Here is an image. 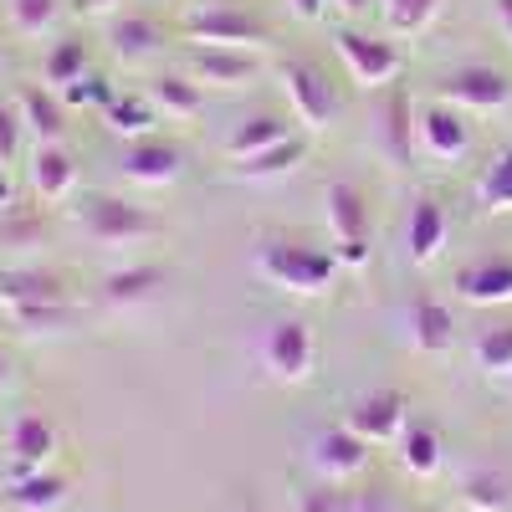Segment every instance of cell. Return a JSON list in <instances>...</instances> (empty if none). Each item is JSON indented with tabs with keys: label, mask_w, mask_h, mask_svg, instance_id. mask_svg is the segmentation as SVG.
Masks as SVG:
<instances>
[{
	"label": "cell",
	"mask_w": 512,
	"mask_h": 512,
	"mask_svg": "<svg viewBox=\"0 0 512 512\" xmlns=\"http://www.w3.org/2000/svg\"><path fill=\"white\" fill-rule=\"evenodd\" d=\"M0 313L21 328H31V333L62 328L72 318L67 287L52 272H0Z\"/></svg>",
	"instance_id": "obj_1"
},
{
	"label": "cell",
	"mask_w": 512,
	"mask_h": 512,
	"mask_svg": "<svg viewBox=\"0 0 512 512\" xmlns=\"http://www.w3.org/2000/svg\"><path fill=\"white\" fill-rule=\"evenodd\" d=\"M323 216H328V231H333V256L344 272H364L374 262V246H369V205H364V190L349 185V180H333L323 190Z\"/></svg>",
	"instance_id": "obj_2"
},
{
	"label": "cell",
	"mask_w": 512,
	"mask_h": 512,
	"mask_svg": "<svg viewBox=\"0 0 512 512\" xmlns=\"http://www.w3.org/2000/svg\"><path fill=\"white\" fill-rule=\"evenodd\" d=\"M333 272H344V267H338V256H333V251H318V246L272 241V246L262 251V277H267V282H277L282 292L318 297V292H328Z\"/></svg>",
	"instance_id": "obj_3"
},
{
	"label": "cell",
	"mask_w": 512,
	"mask_h": 512,
	"mask_svg": "<svg viewBox=\"0 0 512 512\" xmlns=\"http://www.w3.org/2000/svg\"><path fill=\"white\" fill-rule=\"evenodd\" d=\"M77 221L98 246H134V241H149L159 231V221L144 205L118 200V195H88L77 205Z\"/></svg>",
	"instance_id": "obj_4"
},
{
	"label": "cell",
	"mask_w": 512,
	"mask_h": 512,
	"mask_svg": "<svg viewBox=\"0 0 512 512\" xmlns=\"http://www.w3.org/2000/svg\"><path fill=\"white\" fill-rule=\"evenodd\" d=\"M333 52L338 62L349 67V77L359 82V88H390V82L400 77V47L384 36H369L359 26H338L333 31Z\"/></svg>",
	"instance_id": "obj_5"
},
{
	"label": "cell",
	"mask_w": 512,
	"mask_h": 512,
	"mask_svg": "<svg viewBox=\"0 0 512 512\" xmlns=\"http://www.w3.org/2000/svg\"><path fill=\"white\" fill-rule=\"evenodd\" d=\"M282 93H287V108L297 113V123L303 128H328L338 118V93H333V82L313 67V62H282Z\"/></svg>",
	"instance_id": "obj_6"
},
{
	"label": "cell",
	"mask_w": 512,
	"mask_h": 512,
	"mask_svg": "<svg viewBox=\"0 0 512 512\" xmlns=\"http://www.w3.org/2000/svg\"><path fill=\"white\" fill-rule=\"evenodd\" d=\"M313 359H318L313 328H308L303 318H277V323L267 328V338H262V364H267L272 379L303 384V379L313 374Z\"/></svg>",
	"instance_id": "obj_7"
},
{
	"label": "cell",
	"mask_w": 512,
	"mask_h": 512,
	"mask_svg": "<svg viewBox=\"0 0 512 512\" xmlns=\"http://www.w3.org/2000/svg\"><path fill=\"white\" fill-rule=\"evenodd\" d=\"M185 31H190L195 47H231V52H251L267 41V26L241 6H200L185 21Z\"/></svg>",
	"instance_id": "obj_8"
},
{
	"label": "cell",
	"mask_w": 512,
	"mask_h": 512,
	"mask_svg": "<svg viewBox=\"0 0 512 512\" xmlns=\"http://www.w3.org/2000/svg\"><path fill=\"white\" fill-rule=\"evenodd\" d=\"M441 103H451L461 113H497L512 103V77L497 67H482V62L456 67L441 77Z\"/></svg>",
	"instance_id": "obj_9"
},
{
	"label": "cell",
	"mask_w": 512,
	"mask_h": 512,
	"mask_svg": "<svg viewBox=\"0 0 512 512\" xmlns=\"http://www.w3.org/2000/svg\"><path fill=\"white\" fill-rule=\"evenodd\" d=\"M415 144L431 159H466L472 154V128H466V113L451 103H431L415 113Z\"/></svg>",
	"instance_id": "obj_10"
},
{
	"label": "cell",
	"mask_w": 512,
	"mask_h": 512,
	"mask_svg": "<svg viewBox=\"0 0 512 512\" xmlns=\"http://www.w3.org/2000/svg\"><path fill=\"white\" fill-rule=\"evenodd\" d=\"M405 395L400 390H379V395H364L354 410H349V431L364 436L369 446H384V441H400L405 436Z\"/></svg>",
	"instance_id": "obj_11"
},
{
	"label": "cell",
	"mask_w": 512,
	"mask_h": 512,
	"mask_svg": "<svg viewBox=\"0 0 512 512\" xmlns=\"http://www.w3.org/2000/svg\"><path fill=\"white\" fill-rule=\"evenodd\" d=\"M456 297L472 308H502L512 303V256H482V262L456 272Z\"/></svg>",
	"instance_id": "obj_12"
},
{
	"label": "cell",
	"mask_w": 512,
	"mask_h": 512,
	"mask_svg": "<svg viewBox=\"0 0 512 512\" xmlns=\"http://www.w3.org/2000/svg\"><path fill=\"white\" fill-rule=\"evenodd\" d=\"M180 169H185V154L175 144H164V139H139V144H128V154H123V180H134L144 190L175 185Z\"/></svg>",
	"instance_id": "obj_13"
},
{
	"label": "cell",
	"mask_w": 512,
	"mask_h": 512,
	"mask_svg": "<svg viewBox=\"0 0 512 512\" xmlns=\"http://www.w3.org/2000/svg\"><path fill=\"white\" fill-rule=\"evenodd\" d=\"M190 77L216 82V88H251L256 82V57L251 52H231V47H195L190 52Z\"/></svg>",
	"instance_id": "obj_14"
},
{
	"label": "cell",
	"mask_w": 512,
	"mask_h": 512,
	"mask_svg": "<svg viewBox=\"0 0 512 512\" xmlns=\"http://www.w3.org/2000/svg\"><path fill=\"white\" fill-rule=\"evenodd\" d=\"M364 461H369V441L354 436L349 425H344V431H323L313 441V466L328 482H349L354 472H364Z\"/></svg>",
	"instance_id": "obj_15"
},
{
	"label": "cell",
	"mask_w": 512,
	"mask_h": 512,
	"mask_svg": "<svg viewBox=\"0 0 512 512\" xmlns=\"http://www.w3.org/2000/svg\"><path fill=\"white\" fill-rule=\"evenodd\" d=\"M57 456V425L47 415H16L11 425V461L21 472H47V461Z\"/></svg>",
	"instance_id": "obj_16"
},
{
	"label": "cell",
	"mask_w": 512,
	"mask_h": 512,
	"mask_svg": "<svg viewBox=\"0 0 512 512\" xmlns=\"http://www.w3.org/2000/svg\"><path fill=\"white\" fill-rule=\"evenodd\" d=\"M31 190L41 200H52V205L77 190V164H72V154L62 144H36V154H31Z\"/></svg>",
	"instance_id": "obj_17"
},
{
	"label": "cell",
	"mask_w": 512,
	"mask_h": 512,
	"mask_svg": "<svg viewBox=\"0 0 512 512\" xmlns=\"http://www.w3.org/2000/svg\"><path fill=\"white\" fill-rule=\"evenodd\" d=\"M446 236H451V221H446L441 200H415L410 221H405V246H410V256H415L420 267L436 262L441 246H446Z\"/></svg>",
	"instance_id": "obj_18"
},
{
	"label": "cell",
	"mask_w": 512,
	"mask_h": 512,
	"mask_svg": "<svg viewBox=\"0 0 512 512\" xmlns=\"http://www.w3.org/2000/svg\"><path fill=\"white\" fill-rule=\"evenodd\" d=\"M16 113L26 123V134L36 144H62V128H67V113H62V98L52 88H21L16 93Z\"/></svg>",
	"instance_id": "obj_19"
},
{
	"label": "cell",
	"mask_w": 512,
	"mask_h": 512,
	"mask_svg": "<svg viewBox=\"0 0 512 512\" xmlns=\"http://www.w3.org/2000/svg\"><path fill=\"white\" fill-rule=\"evenodd\" d=\"M410 333H415L420 354H446L456 344V318H451L446 303H436V297H420L410 308Z\"/></svg>",
	"instance_id": "obj_20"
},
{
	"label": "cell",
	"mask_w": 512,
	"mask_h": 512,
	"mask_svg": "<svg viewBox=\"0 0 512 512\" xmlns=\"http://www.w3.org/2000/svg\"><path fill=\"white\" fill-rule=\"evenodd\" d=\"M415 103H410V93H400V88H390V98H384V149H390V159L395 164H410L415 159Z\"/></svg>",
	"instance_id": "obj_21"
},
{
	"label": "cell",
	"mask_w": 512,
	"mask_h": 512,
	"mask_svg": "<svg viewBox=\"0 0 512 512\" xmlns=\"http://www.w3.org/2000/svg\"><path fill=\"white\" fill-rule=\"evenodd\" d=\"M149 103L164 113V118H175V123H190V118H200V108H205V88L195 77H154V88H149Z\"/></svg>",
	"instance_id": "obj_22"
},
{
	"label": "cell",
	"mask_w": 512,
	"mask_h": 512,
	"mask_svg": "<svg viewBox=\"0 0 512 512\" xmlns=\"http://www.w3.org/2000/svg\"><path fill=\"white\" fill-rule=\"evenodd\" d=\"M159 287H164V267H149V262L103 277V297H108L113 308H139V303H149Z\"/></svg>",
	"instance_id": "obj_23"
},
{
	"label": "cell",
	"mask_w": 512,
	"mask_h": 512,
	"mask_svg": "<svg viewBox=\"0 0 512 512\" xmlns=\"http://www.w3.org/2000/svg\"><path fill=\"white\" fill-rule=\"evenodd\" d=\"M282 139H287V123H282L277 113H251L246 123H236V134L226 139V154H231L236 164H246V159L267 154V149L282 144Z\"/></svg>",
	"instance_id": "obj_24"
},
{
	"label": "cell",
	"mask_w": 512,
	"mask_h": 512,
	"mask_svg": "<svg viewBox=\"0 0 512 512\" xmlns=\"http://www.w3.org/2000/svg\"><path fill=\"white\" fill-rule=\"evenodd\" d=\"M103 123H108V134L118 139H149V128L159 123V108L149 98H134V93H113V103L103 108Z\"/></svg>",
	"instance_id": "obj_25"
},
{
	"label": "cell",
	"mask_w": 512,
	"mask_h": 512,
	"mask_svg": "<svg viewBox=\"0 0 512 512\" xmlns=\"http://www.w3.org/2000/svg\"><path fill=\"white\" fill-rule=\"evenodd\" d=\"M108 41H113V52H118L123 62H149V57L164 47V31H159V21H149V16H123V21H113Z\"/></svg>",
	"instance_id": "obj_26"
},
{
	"label": "cell",
	"mask_w": 512,
	"mask_h": 512,
	"mask_svg": "<svg viewBox=\"0 0 512 512\" xmlns=\"http://www.w3.org/2000/svg\"><path fill=\"white\" fill-rule=\"evenodd\" d=\"M67 502V482L52 472H16L11 482V507L21 512H57Z\"/></svg>",
	"instance_id": "obj_27"
},
{
	"label": "cell",
	"mask_w": 512,
	"mask_h": 512,
	"mask_svg": "<svg viewBox=\"0 0 512 512\" xmlns=\"http://www.w3.org/2000/svg\"><path fill=\"white\" fill-rule=\"evenodd\" d=\"M400 461H405V472L410 477H436L441 472V436L431 431V425H405V436H400Z\"/></svg>",
	"instance_id": "obj_28"
},
{
	"label": "cell",
	"mask_w": 512,
	"mask_h": 512,
	"mask_svg": "<svg viewBox=\"0 0 512 512\" xmlns=\"http://www.w3.org/2000/svg\"><path fill=\"white\" fill-rule=\"evenodd\" d=\"M303 159H308V139H292V134H287L282 144H272L267 154H256V159H246V164H236V169H241L246 180H282L287 169H297Z\"/></svg>",
	"instance_id": "obj_29"
},
{
	"label": "cell",
	"mask_w": 512,
	"mask_h": 512,
	"mask_svg": "<svg viewBox=\"0 0 512 512\" xmlns=\"http://www.w3.org/2000/svg\"><path fill=\"white\" fill-rule=\"evenodd\" d=\"M47 88L52 93H62V88H72L77 77H88L93 72V62H88V47H82V41H57V47L47 52Z\"/></svg>",
	"instance_id": "obj_30"
},
{
	"label": "cell",
	"mask_w": 512,
	"mask_h": 512,
	"mask_svg": "<svg viewBox=\"0 0 512 512\" xmlns=\"http://www.w3.org/2000/svg\"><path fill=\"white\" fill-rule=\"evenodd\" d=\"M472 354H477V369H487V374H497V379H512V323L482 328L477 344H472Z\"/></svg>",
	"instance_id": "obj_31"
},
{
	"label": "cell",
	"mask_w": 512,
	"mask_h": 512,
	"mask_svg": "<svg viewBox=\"0 0 512 512\" xmlns=\"http://www.w3.org/2000/svg\"><path fill=\"white\" fill-rule=\"evenodd\" d=\"M461 502L472 512H507V477L502 472H472L461 482Z\"/></svg>",
	"instance_id": "obj_32"
},
{
	"label": "cell",
	"mask_w": 512,
	"mask_h": 512,
	"mask_svg": "<svg viewBox=\"0 0 512 512\" xmlns=\"http://www.w3.org/2000/svg\"><path fill=\"white\" fill-rule=\"evenodd\" d=\"M57 11L62 0H6V16L21 36H47L57 26Z\"/></svg>",
	"instance_id": "obj_33"
},
{
	"label": "cell",
	"mask_w": 512,
	"mask_h": 512,
	"mask_svg": "<svg viewBox=\"0 0 512 512\" xmlns=\"http://www.w3.org/2000/svg\"><path fill=\"white\" fill-rule=\"evenodd\" d=\"M477 200L487 210H512V149L487 164V175L477 180Z\"/></svg>",
	"instance_id": "obj_34"
},
{
	"label": "cell",
	"mask_w": 512,
	"mask_h": 512,
	"mask_svg": "<svg viewBox=\"0 0 512 512\" xmlns=\"http://www.w3.org/2000/svg\"><path fill=\"white\" fill-rule=\"evenodd\" d=\"M441 0H384V21H390L395 36H410V31H425L431 26Z\"/></svg>",
	"instance_id": "obj_35"
},
{
	"label": "cell",
	"mask_w": 512,
	"mask_h": 512,
	"mask_svg": "<svg viewBox=\"0 0 512 512\" xmlns=\"http://www.w3.org/2000/svg\"><path fill=\"white\" fill-rule=\"evenodd\" d=\"M57 98L72 103V108H108V103H113V88H108V77L88 72V77H77L72 88H62Z\"/></svg>",
	"instance_id": "obj_36"
},
{
	"label": "cell",
	"mask_w": 512,
	"mask_h": 512,
	"mask_svg": "<svg viewBox=\"0 0 512 512\" xmlns=\"http://www.w3.org/2000/svg\"><path fill=\"white\" fill-rule=\"evenodd\" d=\"M21 139H26V123H21L16 103H11V108L0 103V169H11V164L21 159Z\"/></svg>",
	"instance_id": "obj_37"
},
{
	"label": "cell",
	"mask_w": 512,
	"mask_h": 512,
	"mask_svg": "<svg viewBox=\"0 0 512 512\" xmlns=\"http://www.w3.org/2000/svg\"><path fill=\"white\" fill-rule=\"evenodd\" d=\"M287 6H292L297 21H318V16L328 11V0H287Z\"/></svg>",
	"instance_id": "obj_38"
},
{
	"label": "cell",
	"mask_w": 512,
	"mask_h": 512,
	"mask_svg": "<svg viewBox=\"0 0 512 512\" xmlns=\"http://www.w3.org/2000/svg\"><path fill=\"white\" fill-rule=\"evenodd\" d=\"M6 210H16V185H11L6 169H0V216H6Z\"/></svg>",
	"instance_id": "obj_39"
},
{
	"label": "cell",
	"mask_w": 512,
	"mask_h": 512,
	"mask_svg": "<svg viewBox=\"0 0 512 512\" xmlns=\"http://www.w3.org/2000/svg\"><path fill=\"white\" fill-rule=\"evenodd\" d=\"M328 6H338L344 16H364V11L374 6V0H328Z\"/></svg>",
	"instance_id": "obj_40"
},
{
	"label": "cell",
	"mask_w": 512,
	"mask_h": 512,
	"mask_svg": "<svg viewBox=\"0 0 512 512\" xmlns=\"http://www.w3.org/2000/svg\"><path fill=\"white\" fill-rule=\"evenodd\" d=\"M77 6H82V11H88V16H108V11L118 6V0H77Z\"/></svg>",
	"instance_id": "obj_41"
},
{
	"label": "cell",
	"mask_w": 512,
	"mask_h": 512,
	"mask_svg": "<svg viewBox=\"0 0 512 512\" xmlns=\"http://www.w3.org/2000/svg\"><path fill=\"white\" fill-rule=\"evenodd\" d=\"M497 21H502V31H507V41H512V0H497Z\"/></svg>",
	"instance_id": "obj_42"
},
{
	"label": "cell",
	"mask_w": 512,
	"mask_h": 512,
	"mask_svg": "<svg viewBox=\"0 0 512 512\" xmlns=\"http://www.w3.org/2000/svg\"><path fill=\"white\" fill-rule=\"evenodd\" d=\"M6 384H11V359L0 354V395H6Z\"/></svg>",
	"instance_id": "obj_43"
},
{
	"label": "cell",
	"mask_w": 512,
	"mask_h": 512,
	"mask_svg": "<svg viewBox=\"0 0 512 512\" xmlns=\"http://www.w3.org/2000/svg\"><path fill=\"white\" fill-rule=\"evenodd\" d=\"M507 384H512V379H507Z\"/></svg>",
	"instance_id": "obj_44"
}]
</instances>
